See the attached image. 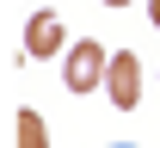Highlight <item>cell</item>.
I'll return each mask as SVG.
<instances>
[{"mask_svg": "<svg viewBox=\"0 0 160 148\" xmlns=\"http://www.w3.org/2000/svg\"><path fill=\"white\" fill-rule=\"evenodd\" d=\"M105 74H111L105 43L80 37L74 49H62V80H68V93H92V86H105Z\"/></svg>", "mask_w": 160, "mask_h": 148, "instance_id": "obj_1", "label": "cell"}, {"mask_svg": "<svg viewBox=\"0 0 160 148\" xmlns=\"http://www.w3.org/2000/svg\"><path fill=\"white\" fill-rule=\"evenodd\" d=\"M105 93H111V105H117V111H136V105H142V62L129 56V49H123V56H111Z\"/></svg>", "mask_w": 160, "mask_h": 148, "instance_id": "obj_2", "label": "cell"}, {"mask_svg": "<svg viewBox=\"0 0 160 148\" xmlns=\"http://www.w3.org/2000/svg\"><path fill=\"white\" fill-rule=\"evenodd\" d=\"M62 19L56 13H31V25H25V62H37V56H62Z\"/></svg>", "mask_w": 160, "mask_h": 148, "instance_id": "obj_3", "label": "cell"}, {"mask_svg": "<svg viewBox=\"0 0 160 148\" xmlns=\"http://www.w3.org/2000/svg\"><path fill=\"white\" fill-rule=\"evenodd\" d=\"M12 148H49V130H43L37 111H19V130H12Z\"/></svg>", "mask_w": 160, "mask_h": 148, "instance_id": "obj_4", "label": "cell"}, {"mask_svg": "<svg viewBox=\"0 0 160 148\" xmlns=\"http://www.w3.org/2000/svg\"><path fill=\"white\" fill-rule=\"evenodd\" d=\"M148 19H154V25H160V0H154V6H148Z\"/></svg>", "mask_w": 160, "mask_h": 148, "instance_id": "obj_5", "label": "cell"}, {"mask_svg": "<svg viewBox=\"0 0 160 148\" xmlns=\"http://www.w3.org/2000/svg\"><path fill=\"white\" fill-rule=\"evenodd\" d=\"M105 6H129V0H105Z\"/></svg>", "mask_w": 160, "mask_h": 148, "instance_id": "obj_6", "label": "cell"}]
</instances>
